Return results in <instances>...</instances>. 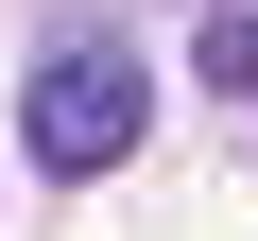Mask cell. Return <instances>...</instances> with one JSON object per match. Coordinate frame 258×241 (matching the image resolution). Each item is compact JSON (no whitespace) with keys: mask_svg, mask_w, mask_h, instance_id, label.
Returning <instances> with one entry per match:
<instances>
[{"mask_svg":"<svg viewBox=\"0 0 258 241\" xmlns=\"http://www.w3.org/2000/svg\"><path fill=\"white\" fill-rule=\"evenodd\" d=\"M138 138H155V69L120 52V35H69V52L35 69V103H18V155H35V172H69V190L138 172Z\"/></svg>","mask_w":258,"mask_h":241,"instance_id":"obj_1","label":"cell"},{"mask_svg":"<svg viewBox=\"0 0 258 241\" xmlns=\"http://www.w3.org/2000/svg\"><path fill=\"white\" fill-rule=\"evenodd\" d=\"M189 69H207V86H224V103H258V0H224V18H207V35H189Z\"/></svg>","mask_w":258,"mask_h":241,"instance_id":"obj_2","label":"cell"}]
</instances>
